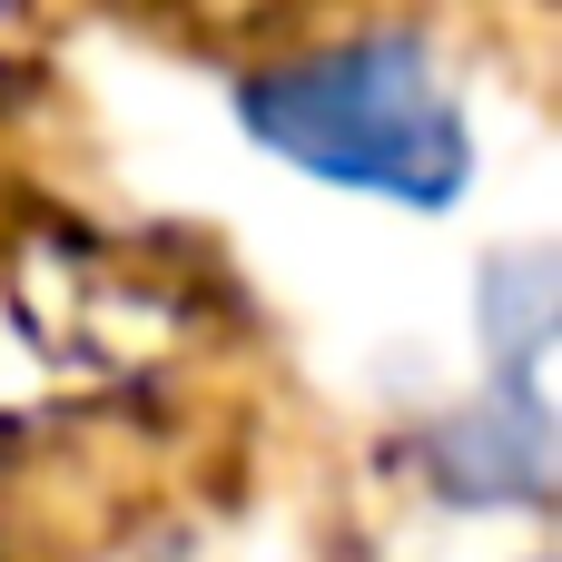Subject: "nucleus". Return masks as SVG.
<instances>
[{
  "label": "nucleus",
  "mask_w": 562,
  "mask_h": 562,
  "mask_svg": "<svg viewBox=\"0 0 562 562\" xmlns=\"http://www.w3.org/2000/svg\"><path fill=\"white\" fill-rule=\"evenodd\" d=\"M484 336L504 356V395H533V366L553 346V267L543 257H504L484 277Z\"/></svg>",
  "instance_id": "3"
},
{
  "label": "nucleus",
  "mask_w": 562,
  "mask_h": 562,
  "mask_svg": "<svg viewBox=\"0 0 562 562\" xmlns=\"http://www.w3.org/2000/svg\"><path fill=\"white\" fill-rule=\"evenodd\" d=\"M237 128L257 148H277L286 168L395 198V207H454L464 168H474V128H464L454 89L435 79V49L405 30L257 69L237 89Z\"/></svg>",
  "instance_id": "1"
},
{
  "label": "nucleus",
  "mask_w": 562,
  "mask_h": 562,
  "mask_svg": "<svg viewBox=\"0 0 562 562\" xmlns=\"http://www.w3.org/2000/svg\"><path fill=\"white\" fill-rule=\"evenodd\" d=\"M425 474H435L445 504H543V484H553V425H543V395H494V405L435 425Z\"/></svg>",
  "instance_id": "2"
}]
</instances>
